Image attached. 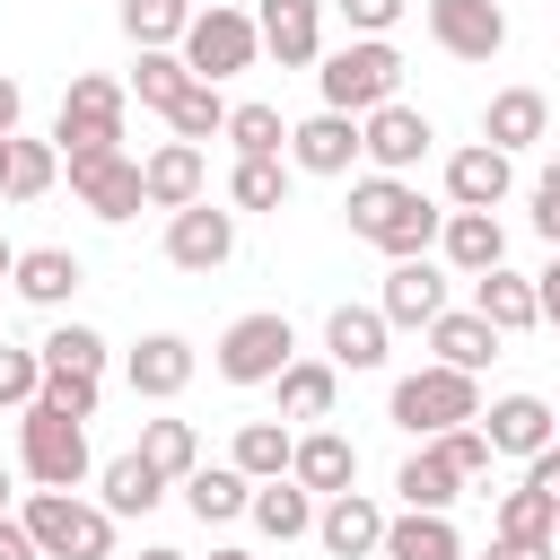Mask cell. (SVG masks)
Instances as JSON below:
<instances>
[{
    "label": "cell",
    "mask_w": 560,
    "mask_h": 560,
    "mask_svg": "<svg viewBox=\"0 0 560 560\" xmlns=\"http://www.w3.org/2000/svg\"><path fill=\"white\" fill-rule=\"evenodd\" d=\"M341 219H350L359 245H376V254H394V262L438 254V228H446V210H438L411 175H359L350 201H341Z\"/></svg>",
    "instance_id": "obj_1"
},
{
    "label": "cell",
    "mask_w": 560,
    "mask_h": 560,
    "mask_svg": "<svg viewBox=\"0 0 560 560\" xmlns=\"http://www.w3.org/2000/svg\"><path fill=\"white\" fill-rule=\"evenodd\" d=\"M315 88H324V114H376V105H394L402 96V52H394V35H350L341 52H324L315 61Z\"/></svg>",
    "instance_id": "obj_2"
},
{
    "label": "cell",
    "mask_w": 560,
    "mask_h": 560,
    "mask_svg": "<svg viewBox=\"0 0 560 560\" xmlns=\"http://www.w3.org/2000/svg\"><path fill=\"white\" fill-rule=\"evenodd\" d=\"M385 420L402 429V438H446V429H464V420H481V376H455V368H411V376H394V394H385Z\"/></svg>",
    "instance_id": "obj_3"
},
{
    "label": "cell",
    "mask_w": 560,
    "mask_h": 560,
    "mask_svg": "<svg viewBox=\"0 0 560 560\" xmlns=\"http://www.w3.org/2000/svg\"><path fill=\"white\" fill-rule=\"evenodd\" d=\"M18 472L35 481V490H79L88 472H96V446H88V420H70V411H52L44 394L18 411Z\"/></svg>",
    "instance_id": "obj_4"
},
{
    "label": "cell",
    "mask_w": 560,
    "mask_h": 560,
    "mask_svg": "<svg viewBox=\"0 0 560 560\" xmlns=\"http://www.w3.org/2000/svg\"><path fill=\"white\" fill-rule=\"evenodd\" d=\"M18 525L35 534V560H114V516L79 490H26Z\"/></svg>",
    "instance_id": "obj_5"
},
{
    "label": "cell",
    "mask_w": 560,
    "mask_h": 560,
    "mask_svg": "<svg viewBox=\"0 0 560 560\" xmlns=\"http://www.w3.org/2000/svg\"><path fill=\"white\" fill-rule=\"evenodd\" d=\"M289 359H298V324H289L280 306H254V315H236V324L210 341V368H219L228 385H245V394L271 385Z\"/></svg>",
    "instance_id": "obj_6"
},
{
    "label": "cell",
    "mask_w": 560,
    "mask_h": 560,
    "mask_svg": "<svg viewBox=\"0 0 560 560\" xmlns=\"http://www.w3.org/2000/svg\"><path fill=\"white\" fill-rule=\"evenodd\" d=\"M184 70L192 79H236V70H254L262 61V35H254V9H236V0H210V9H192V26H184Z\"/></svg>",
    "instance_id": "obj_7"
},
{
    "label": "cell",
    "mask_w": 560,
    "mask_h": 560,
    "mask_svg": "<svg viewBox=\"0 0 560 560\" xmlns=\"http://www.w3.org/2000/svg\"><path fill=\"white\" fill-rule=\"evenodd\" d=\"M122 122H131V88L105 79V70H79L61 88V114H52V149H122Z\"/></svg>",
    "instance_id": "obj_8"
},
{
    "label": "cell",
    "mask_w": 560,
    "mask_h": 560,
    "mask_svg": "<svg viewBox=\"0 0 560 560\" xmlns=\"http://www.w3.org/2000/svg\"><path fill=\"white\" fill-rule=\"evenodd\" d=\"M61 175H70V192H79V210L105 219V228H122V219L149 210V201H140V158H131V149H70Z\"/></svg>",
    "instance_id": "obj_9"
},
{
    "label": "cell",
    "mask_w": 560,
    "mask_h": 560,
    "mask_svg": "<svg viewBox=\"0 0 560 560\" xmlns=\"http://www.w3.org/2000/svg\"><path fill=\"white\" fill-rule=\"evenodd\" d=\"M438 149V122L420 114V105H376V114H359V158H368V175H411L420 158Z\"/></svg>",
    "instance_id": "obj_10"
},
{
    "label": "cell",
    "mask_w": 560,
    "mask_h": 560,
    "mask_svg": "<svg viewBox=\"0 0 560 560\" xmlns=\"http://www.w3.org/2000/svg\"><path fill=\"white\" fill-rule=\"evenodd\" d=\"M446 280H455V271H446L438 254H411V262H394V271H385L376 315H385L394 332H429V324L446 315Z\"/></svg>",
    "instance_id": "obj_11"
},
{
    "label": "cell",
    "mask_w": 560,
    "mask_h": 560,
    "mask_svg": "<svg viewBox=\"0 0 560 560\" xmlns=\"http://www.w3.org/2000/svg\"><path fill=\"white\" fill-rule=\"evenodd\" d=\"M429 44L446 61H499L508 52V9L499 0H429Z\"/></svg>",
    "instance_id": "obj_12"
},
{
    "label": "cell",
    "mask_w": 560,
    "mask_h": 560,
    "mask_svg": "<svg viewBox=\"0 0 560 560\" xmlns=\"http://www.w3.org/2000/svg\"><path fill=\"white\" fill-rule=\"evenodd\" d=\"M166 262L175 271H219V262H236V210L228 201H192V210H175L166 219Z\"/></svg>",
    "instance_id": "obj_13"
},
{
    "label": "cell",
    "mask_w": 560,
    "mask_h": 560,
    "mask_svg": "<svg viewBox=\"0 0 560 560\" xmlns=\"http://www.w3.org/2000/svg\"><path fill=\"white\" fill-rule=\"evenodd\" d=\"M140 201L149 210H192V201H210V158L192 149V140H158L149 158H140Z\"/></svg>",
    "instance_id": "obj_14"
},
{
    "label": "cell",
    "mask_w": 560,
    "mask_h": 560,
    "mask_svg": "<svg viewBox=\"0 0 560 560\" xmlns=\"http://www.w3.org/2000/svg\"><path fill=\"white\" fill-rule=\"evenodd\" d=\"M192 368H201V350H192L184 332H140V341L122 350V376H131L140 402H175V394L192 385Z\"/></svg>",
    "instance_id": "obj_15"
},
{
    "label": "cell",
    "mask_w": 560,
    "mask_h": 560,
    "mask_svg": "<svg viewBox=\"0 0 560 560\" xmlns=\"http://www.w3.org/2000/svg\"><path fill=\"white\" fill-rule=\"evenodd\" d=\"M254 35H262V52L280 70H315L324 61V0H262Z\"/></svg>",
    "instance_id": "obj_16"
},
{
    "label": "cell",
    "mask_w": 560,
    "mask_h": 560,
    "mask_svg": "<svg viewBox=\"0 0 560 560\" xmlns=\"http://www.w3.org/2000/svg\"><path fill=\"white\" fill-rule=\"evenodd\" d=\"M315 542H324L332 560H376L385 508H376L368 490H332V499H315Z\"/></svg>",
    "instance_id": "obj_17"
},
{
    "label": "cell",
    "mask_w": 560,
    "mask_h": 560,
    "mask_svg": "<svg viewBox=\"0 0 560 560\" xmlns=\"http://www.w3.org/2000/svg\"><path fill=\"white\" fill-rule=\"evenodd\" d=\"M359 166V122L350 114H306V122H289V175H350Z\"/></svg>",
    "instance_id": "obj_18"
},
{
    "label": "cell",
    "mask_w": 560,
    "mask_h": 560,
    "mask_svg": "<svg viewBox=\"0 0 560 560\" xmlns=\"http://www.w3.org/2000/svg\"><path fill=\"white\" fill-rule=\"evenodd\" d=\"M508 184H516V158H499L490 140L446 149V210H499Z\"/></svg>",
    "instance_id": "obj_19"
},
{
    "label": "cell",
    "mask_w": 560,
    "mask_h": 560,
    "mask_svg": "<svg viewBox=\"0 0 560 560\" xmlns=\"http://www.w3.org/2000/svg\"><path fill=\"white\" fill-rule=\"evenodd\" d=\"M438 262H446L455 280L499 271V262H508V228H499V210H446V228H438Z\"/></svg>",
    "instance_id": "obj_20"
},
{
    "label": "cell",
    "mask_w": 560,
    "mask_h": 560,
    "mask_svg": "<svg viewBox=\"0 0 560 560\" xmlns=\"http://www.w3.org/2000/svg\"><path fill=\"white\" fill-rule=\"evenodd\" d=\"M324 359H332L341 376H368V368L394 359V324H385L376 306H332V315H324Z\"/></svg>",
    "instance_id": "obj_21"
},
{
    "label": "cell",
    "mask_w": 560,
    "mask_h": 560,
    "mask_svg": "<svg viewBox=\"0 0 560 560\" xmlns=\"http://www.w3.org/2000/svg\"><path fill=\"white\" fill-rule=\"evenodd\" d=\"M472 429L490 438V455H516V464H525V455L551 446V402H542V394H490Z\"/></svg>",
    "instance_id": "obj_22"
},
{
    "label": "cell",
    "mask_w": 560,
    "mask_h": 560,
    "mask_svg": "<svg viewBox=\"0 0 560 560\" xmlns=\"http://www.w3.org/2000/svg\"><path fill=\"white\" fill-rule=\"evenodd\" d=\"M289 481L298 490H315V499H332V490H359V446L324 420V429H298V446H289Z\"/></svg>",
    "instance_id": "obj_23"
},
{
    "label": "cell",
    "mask_w": 560,
    "mask_h": 560,
    "mask_svg": "<svg viewBox=\"0 0 560 560\" xmlns=\"http://www.w3.org/2000/svg\"><path fill=\"white\" fill-rule=\"evenodd\" d=\"M542 131H551V96H542V88H499V96L481 105V140H490L499 158L542 149Z\"/></svg>",
    "instance_id": "obj_24"
},
{
    "label": "cell",
    "mask_w": 560,
    "mask_h": 560,
    "mask_svg": "<svg viewBox=\"0 0 560 560\" xmlns=\"http://www.w3.org/2000/svg\"><path fill=\"white\" fill-rule=\"evenodd\" d=\"M79 280H88V262H79L70 245H18V271H9V289H18L26 306L61 315V306L79 298Z\"/></svg>",
    "instance_id": "obj_25"
},
{
    "label": "cell",
    "mask_w": 560,
    "mask_h": 560,
    "mask_svg": "<svg viewBox=\"0 0 560 560\" xmlns=\"http://www.w3.org/2000/svg\"><path fill=\"white\" fill-rule=\"evenodd\" d=\"M271 394H280V411H271V420H306V429H324V420H332V402H341V368L298 350V359L271 376Z\"/></svg>",
    "instance_id": "obj_26"
},
{
    "label": "cell",
    "mask_w": 560,
    "mask_h": 560,
    "mask_svg": "<svg viewBox=\"0 0 560 560\" xmlns=\"http://www.w3.org/2000/svg\"><path fill=\"white\" fill-rule=\"evenodd\" d=\"M166 490H175V481H166L158 464H140V446H131V455H114V464H96V508H105L114 525H122V516H149Z\"/></svg>",
    "instance_id": "obj_27"
},
{
    "label": "cell",
    "mask_w": 560,
    "mask_h": 560,
    "mask_svg": "<svg viewBox=\"0 0 560 560\" xmlns=\"http://www.w3.org/2000/svg\"><path fill=\"white\" fill-rule=\"evenodd\" d=\"M472 315H481L499 341H508V332H534V324H542V315H534V271H508V262L481 271V280H472Z\"/></svg>",
    "instance_id": "obj_28"
},
{
    "label": "cell",
    "mask_w": 560,
    "mask_h": 560,
    "mask_svg": "<svg viewBox=\"0 0 560 560\" xmlns=\"http://www.w3.org/2000/svg\"><path fill=\"white\" fill-rule=\"evenodd\" d=\"M245 516H254L262 542H306V534H315V490H298L289 472H280V481H254Z\"/></svg>",
    "instance_id": "obj_29"
},
{
    "label": "cell",
    "mask_w": 560,
    "mask_h": 560,
    "mask_svg": "<svg viewBox=\"0 0 560 560\" xmlns=\"http://www.w3.org/2000/svg\"><path fill=\"white\" fill-rule=\"evenodd\" d=\"M429 350H438V368H455V376H481V368L499 359V332H490L472 306H446V315L429 324Z\"/></svg>",
    "instance_id": "obj_30"
},
{
    "label": "cell",
    "mask_w": 560,
    "mask_h": 560,
    "mask_svg": "<svg viewBox=\"0 0 560 560\" xmlns=\"http://www.w3.org/2000/svg\"><path fill=\"white\" fill-rule=\"evenodd\" d=\"M376 560H464V534H455V516H420V508H402V516H385Z\"/></svg>",
    "instance_id": "obj_31"
},
{
    "label": "cell",
    "mask_w": 560,
    "mask_h": 560,
    "mask_svg": "<svg viewBox=\"0 0 560 560\" xmlns=\"http://www.w3.org/2000/svg\"><path fill=\"white\" fill-rule=\"evenodd\" d=\"M35 359H44V376H96V385H105V359H114V341H105L96 324H70V315H61V324L35 341Z\"/></svg>",
    "instance_id": "obj_32"
},
{
    "label": "cell",
    "mask_w": 560,
    "mask_h": 560,
    "mask_svg": "<svg viewBox=\"0 0 560 560\" xmlns=\"http://www.w3.org/2000/svg\"><path fill=\"white\" fill-rule=\"evenodd\" d=\"M394 499H402V508H420V516H446V508L464 499V481L446 472V455H438V446H411V455L394 464Z\"/></svg>",
    "instance_id": "obj_33"
},
{
    "label": "cell",
    "mask_w": 560,
    "mask_h": 560,
    "mask_svg": "<svg viewBox=\"0 0 560 560\" xmlns=\"http://www.w3.org/2000/svg\"><path fill=\"white\" fill-rule=\"evenodd\" d=\"M175 490H184V508H192L201 525H236V516H245V499H254V481H245L236 464H192Z\"/></svg>",
    "instance_id": "obj_34"
},
{
    "label": "cell",
    "mask_w": 560,
    "mask_h": 560,
    "mask_svg": "<svg viewBox=\"0 0 560 560\" xmlns=\"http://www.w3.org/2000/svg\"><path fill=\"white\" fill-rule=\"evenodd\" d=\"M289 446H298L289 420H245L236 446H228V464H236L245 481H280V472H289Z\"/></svg>",
    "instance_id": "obj_35"
},
{
    "label": "cell",
    "mask_w": 560,
    "mask_h": 560,
    "mask_svg": "<svg viewBox=\"0 0 560 560\" xmlns=\"http://www.w3.org/2000/svg\"><path fill=\"white\" fill-rule=\"evenodd\" d=\"M114 9H122L131 52H175L184 26H192V0H114Z\"/></svg>",
    "instance_id": "obj_36"
},
{
    "label": "cell",
    "mask_w": 560,
    "mask_h": 560,
    "mask_svg": "<svg viewBox=\"0 0 560 560\" xmlns=\"http://www.w3.org/2000/svg\"><path fill=\"white\" fill-rule=\"evenodd\" d=\"M236 158H289V122H280V105H262V96H245V105H228V131H219Z\"/></svg>",
    "instance_id": "obj_37"
},
{
    "label": "cell",
    "mask_w": 560,
    "mask_h": 560,
    "mask_svg": "<svg viewBox=\"0 0 560 560\" xmlns=\"http://www.w3.org/2000/svg\"><path fill=\"white\" fill-rule=\"evenodd\" d=\"M52 184H61V149H52V140L9 131V175H0V192H9V201H44Z\"/></svg>",
    "instance_id": "obj_38"
},
{
    "label": "cell",
    "mask_w": 560,
    "mask_h": 560,
    "mask_svg": "<svg viewBox=\"0 0 560 560\" xmlns=\"http://www.w3.org/2000/svg\"><path fill=\"white\" fill-rule=\"evenodd\" d=\"M490 534H499V542H551V534H560V508H551L542 490H525V481H516V490H499Z\"/></svg>",
    "instance_id": "obj_39"
},
{
    "label": "cell",
    "mask_w": 560,
    "mask_h": 560,
    "mask_svg": "<svg viewBox=\"0 0 560 560\" xmlns=\"http://www.w3.org/2000/svg\"><path fill=\"white\" fill-rule=\"evenodd\" d=\"M289 201V158H236L228 166V210H280Z\"/></svg>",
    "instance_id": "obj_40"
},
{
    "label": "cell",
    "mask_w": 560,
    "mask_h": 560,
    "mask_svg": "<svg viewBox=\"0 0 560 560\" xmlns=\"http://www.w3.org/2000/svg\"><path fill=\"white\" fill-rule=\"evenodd\" d=\"M140 464H158L166 481H184V472L201 464V429L175 420V411H166V420H140Z\"/></svg>",
    "instance_id": "obj_41"
},
{
    "label": "cell",
    "mask_w": 560,
    "mask_h": 560,
    "mask_svg": "<svg viewBox=\"0 0 560 560\" xmlns=\"http://www.w3.org/2000/svg\"><path fill=\"white\" fill-rule=\"evenodd\" d=\"M166 131H175V140H192V149H201V140H219V131H228V96H219L210 79H192V88L166 105Z\"/></svg>",
    "instance_id": "obj_42"
},
{
    "label": "cell",
    "mask_w": 560,
    "mask_h": 560,
    "mask_svg": "<svg viewBox=\"0 0 560 560\" xmlns=\"http://www.w3.org/2000/svg\"><path fill=\"white\" fill-rule=\"evenodd\" d=\"M122 88H131V96H140V105H158V114H166V105H175V96H184V88H192V70H184V52H140V61H131V79H122Z\"/></svg>",
    "instance_id": "obj_43"
},
{
    "label": "cell",
    "mask_w": 560,
    "mask_h": 560,
    "mask_svg": "<svg viewBox=\"0 0 560 560\" xmlns=\"http://www.w3.org/2000/svg\"><path fill=\"white\" fill-rule=\"evenodd\" d=\"M429 446L446 455V472H455L464 490H472V481H490V464H499V455H490V438H481L472 420H464V429H446V438H429Z\"/></svg>",
    "instance_id": "obj_44"
},
{
    "label": "cell",
    "mask_w": 560,
    "mask_h": 560,
    "mask_svg": "<svg viewBox=\"0 0 560 560\" xmlns=\"http://www.w3.org/2000/svg\"><path fill=\"white\" fill-rule=\"evenodd\" d=\"M35 394H44V359L18 350V341H0V411H26Z\"/></svg>",
    "instance_id": "obj_45"
},
{
    "label": "cell",
    "mask_w": 560,
    "mask_h": 560,
    "mask_svg": "<svg viewBox=\"0 0 560 560\" xmlns=\"http://www.w3.org/2000/svg\"><path fill=\"white\" fill-rule=\"evenodd\" d=\"M44 402H52V411H70V420H96L105 385H96V376H44Z\"/></svg>",
    "instance_id": "obj_46"
},
{
    "label": "cell",
    "mask_w": 560,
    "mask_h": 560,
    "mask_svg": "<svg viewBox=\"0 0 560 560\" xmlns=\"http://www.w3.org/2000/svg\"><path fill=\"white\" fill-rule=\"evenodd\" d=\"M324 9H341V18H350V35H394L411 0H324Z\"/></svg>",
    "instance_id": "obj_47"
},
{
    "label": "cell",
    "mask_w": 560,
    "mask_h": 560,
    "mask_svg": "<svg viewBox=\"0 0 560 560\" xmlns=\"http://www.w3.org/2000/svg\"><path fill=\"white\" fill-rule=\"evenodd\" d=\"M534 315H542V332H560V254L534 271Z\"/></svg>",
    "instance_id": "obj_48"
},
{
    "label": "cell",
    "mask_w": 560,
    "mask_h": 560,
    "mask_svg": "<svg viewBox=\"0 0 560 560\" xmlns=\"http://www.w3.org/2000/svg\"><path fill=\"white\" fill-rule=\"evenodd\" d=\"M525 490H542V499L560 508V446H542V455H525Z\"/></svg>",
    "instance_id": "obj_49"
},
{
    "label": "cell",
    "mask_w": 560,
    "mask_h": 560,
    "mask_svg": "<svg viewBox=\"0 0 560 560\" xmlns=\"http://www.w3.org/2000/svg\"><path fill=\"white\" fill-rule=\"evenodd\" d=\"M534 228H542V245L560 254V192H542V184H534Z\"/></svg>",
    "instance_id": "obj_50"
},
{
    "label": "cell",
    "mask_w": 560,
    "mask_h": 560,
    "mask_svg": "<svg viewBox=\"0 0 560 560\" xmlns=\"http://www.w3.org/2000/svg\"><path fill=\"white\" fill-rule=\"evenodd\" d=\"M490 560H560V542H499L490 534Z\"/></svg>",
    "instance_id": "obj_51"
},
{
    "label": "cell",
    "mask_w": 560,
    "mask_h": 560,
    "mask_svg": "<svg viewBox=\"0 0 560 560\" xmlns=\"http://www.w3.org/2000/svg\"><path fill=\"white\" fill-rule=\"evenodd\" d=\"M0 560H35V534L18 516H0Z\"/></svg>",
    "instance_id": "obj_52"
},
{
    "label": "cell",
    "mask_w": 560,
    "mask_h": 560,
    "mask_svg": "<svg viewBox=\"0 0 560 560\" xmlns=\"http://www.w3.org/2000/svg\"><path fill=\"white\" fill-rule=\"evenodd\" d=\"M18 114H26V88H18V79H9V70H0V140H9V131H18Z\"/></svg>",
    "instance_id": "obj_53"
},
{
    "label": "cell",
    "mask_w": 560,
    "mask_h": 560,
    "mask_svg": "<svg viewBox=\"0 0 560 560\" xmlns=\"http://www.w3.org/2000/svg\"><path fill=\"white\" fill-rule=\"evenodd\" d=\"M534 184H542V192H560V158H542V175H534Z\"/></svg>",
    "instance_id": "obj_54"
},
{
    "label": "cell",
    "mask_w": 560,
    "mask_h": 560,
    "mask_svg": "<svg viewBox=\"0 0 560 560\" xmlns=\"http://www.w3.org/2000/svg\"><path fill=\"white\" fill-rule=\"evenodd\" d=\"M9 271H18V245H9V236H0V289H9Z\"/></svg>",
    "instance_id": "obj_55"
},
{
    "label": "cell",
    "mask_w": 560,
    "mask_h": 560,
    "mask_svg": "<svg viewBox=\"0 0 560 560\" xmlns=\"http://www.w3.org/2000/svg\"><path fill=\"white\" fill-rule=\"evenodd\" d=\"M9 499H18V481H9V464H0V516H18V508H9Z\"/></svg>",
    "instance_id": "obj_56"
},
{
    "label": "cell",
    "mask_w": 560,
    "mask_h": 560,
    "mask_svg": "<svg viewBox=\"0 0 560 560\" xmlns=\"http://www.w3.org/2000/svg\"><path fill=\"white\" fill-rule=\"evenodd\" d=\"M140 560H192V551H175V542H149V551H140Z\"/></svg>",
    "instance_id": "obj_57"
},
{
    "label": "cell",
    "mask_w": 560,
    "mask_h": 560,
    "mask_svg": "<svg viewBox=\"0 0 560 560\" xmlns=\"http://www.w3.org/2000/svg\"><path fill=\"white\" fill-rule=\"evenodd\" d=\"M210 560H254V551H236V542H219V551H210Z\"/></svg>",
    "instance_id": "obj_58"
},
{
    "label": "cell",
    "mask_w": 560,
    "mask_h": 560,
    "mask_svg": "<svg viewBox=\"0 0 560 560\" xmlns=\"http://www.w3.org/2000/svg\"><path fill=\"white\" fill-rule=\"evenodd\" d=\"M551 446H560V402H551Z\"/></svg>",
    "instance_id": "obj_59"
},
{
    "label": "cell",
    "mask_w": 560,
    "mask_h": 560,
    "mask_svg": "<svg viewBox=\"0 0 560 560\" xmlns=\"http://www.w3.org/2000/svg\"><path fill=\"white\" fill-rule=\"evenodd\" d=\"M0 175H9V140H0Z\"/></svg>",
    "instance_id": "obj_60"
},
{
    "label": "cell",
    "mask_w": 560,
    "mask_h": 560,
    "mask_svg": "<svg viewBox=\"0 0 560 560\" xmlns=\"http://www.w3.org/2000/svg\"><path fill=\"white\" fill-rule=\"evenodd\" d=\"M464 560H490V551H464Z\"/></svg>",
    "instance_id": "obj_61"
},
{
    "label": "cell",
    "mask_w": 560,
    "mask_h": 560,
    "mask_svg": "<svg viewBox=\"0 0 560 560\" xmlns=\"http://www.w3.org/2000/svg\"><path fill=\"white\" fill-rule=\"evenodd\" d=\"M192 9H210V0H192Z\"/></svg>",
    "instance_id": "obj_62"
}]
</instances>
